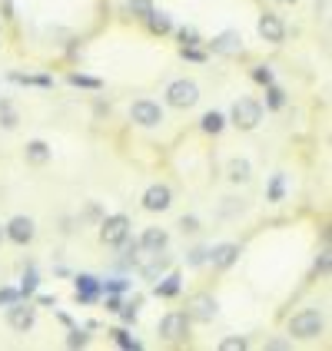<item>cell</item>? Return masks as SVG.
<instances>
[{
	"label": "cell",
	"instance_id": "1",
	"mask_svg": "<svg viewBox=\"0 0 332 351\" xmlns=\"http://www.w3.org/2000/svg\"><path fill=\"white\" fill-rule=\"evenodd\" d=\"M322 328H326V322H322V315L316 312V308H306V312L293 315V322H289V335H296V338H306V341L319 338V335H322Z\"/></svg>",
	"mask_w": 332,
	"mask_h": 351
},
{
	"label": "cell",
	"instance_id": "2",
	"mask_svg": "<svg viewBox=\"0 0 332 351\" xmlns=\"http://www.w3.org/2000/svg\"><path fill=\"white\" fill-rule=\"evenodd\" d=\"M196 99H199V86L193 80H173L166 86V103L176 110H190V106H196Z\"/></svg>",
	"mask_w": 332,
	"mask_h": 351
},
{
	"label": "cell",
	"instance_id": "3",
	"mask_svg": "<svg viewBox=\"0 0 332 351\" xmlns=\"http://www.w3.org/2000/svg\"><path fill=\"white\" fill-rule=\"evenodd\" d=\"M233 126L236 130H256L263 123V106L256 99H236L233 103Z\"/></svg>",
	"mask_w": 332,
	"mask_h": 351
},
{
	"label": "cell",
	"instance_id": "4",
	"mask_svg": "<svg viewBox=\"0 0 332 351\" xmlns=\"http://www.w3.org/2000/svg\"><path fill=\"white\" fill-rule=\"evenodd\" d=\"M126 235H130V219L123 213L107 215V219L100 222V239H103V245H120Z\"/></svg>",
	"mask_w": 332,
	"mask_h": 351
},
{
	"label": "cell",
	"instance_id": "5",
	"mask_svg": "<svg viewBox=\"0 0 332 351\" xmlns=\"http://www.w3.org/2000/svg\"><path fill=\"white\" fill-rule=\"evenodd\" d=\"M130 119H133L137 126L153 130V126L163 123V110H159V103H153V99H137V103L130 106Z\"/></svg>",
	"mask_w": 332,
	"mask_h": 351
},
{
	"label": "cell",
	"instance_id": "6",
	"mask_svg": "<svg viewBox=\"0 0 332 351\" xmlns=\"http://www.w3.org/2000/svg\"><path fill=\"white\" fill-rule=\"evenodd\" d=\"M159 335H163L166 341H183V338L190 335V315H183V312L163 315V322H159Z\"/></svg>",
	"mask_w": 332,
	"mask_h": 351
},
{
	"label": "cell",
	"instance_id": "7",
	"mask_svg": "<svg viewBox=\"0 0 332 351\" xmlns=\"http://www.w3.org/2000/svg\"><path fill=\"white\" fill-rule=\"evenodd\" d=\"M173 206V189L163 186V182H153L146 193H143V209L146 213H166Z\"/></svg>",
	"mask_w": 332,
	"mask_h": 351
},
{
	"label": "cell",
	"instance_id": "8",
	"mask_svg": "<svg viewBox=\"0 0 332 351\" xmlns=\"http://www.w3.org/2000/svg\"><path fill=\"white\" fill-rule=\"evenodd\" d=\"M3 235H7V239H14L17 245H27V242H34L37 226H34V219H30V215H14V219L3 226Z\"/></svg>",
	"mask_w": 332,
	"mask_h": 351
},
{
	"label": "cell",
	"instance_id": "9",
	"mask_svg": "<svg viewBox=\"0 0 332 351\" xmlns=\"http://www.w3.org/2000/svg\"><path fill=\"white\" fill-rule=\"evenodd\" d=\"M34 322H37V312H34L30 305L10 302V308H7V325H10L14 332H30V328H34Z\"/></svg>",
	"mask_w": 332,
	"mask_h": 351
},
{
	"label": "cell",
	"instance_id": "10",
	"mask_svg": "<svg viewBox=\"0 0 332 351\" xmlns=\"http://www.w3.org/2000/svg\"><path fill=\"white\" fill-rule=\"evenodd\" d=\"M259 37L266 43H283L286 40V23L276 17V14H263L259 17Z\"/></svg>",
	"mask_w": 332,
	"mask_h": 351
},
{
	"label": "cell",
	"instance_id": "11",
	"mask_svg": "<svg viewBox=\"0 0 332 351\" xmlns=\"http://www.w3.org/2000/svg\"><path fill=\"white\" fill-rule=\"evenodd\" d=\"M239 252H243V249H239L236 242H219V245H213V249H210V255H206V258L213 262L216 269H230L236 258H239Z\"/></svg>",
	"mask_w": 332,
	"mask_h": 351
},
{
	"label": "cell",
	"instance_id": "12",
	"mask_svg": "<svg viewBox=\"0 0 332 351\" xmlns=\"http://www.w3.org/2000/svg\"><path fill=\"white\" fill-rule=\"evenodd\" d=\"M166 245H170V235H166V229L150 226V229H143V235H140V249H146V252H163Z\"/></svg>",
	"mask_w": 332,
	"mask_h": 351
},
{
	"label": "cell",
	"instance_id": "13",
	"mask_svg": "<svg viewBox=\"0 0 332 351\" xmlns=\"http://www.w3.org/2000/svg\"><path fill=\"white\" fill-rule=\"evenodd\" d=\"M213 53H236V50H243V37H239V30H223L219 37H213Z\"/></svg>",
	"mask_w": 332,
	"mask_h": 351
},
{
	"label": "cell",
	"instance_id": "14",
	"mask_svg": "<svg viewBox=\"0 0 332 351\" xmlns=\"http://www.w3.org/2000/svg\"><path fill=\"white\" fill-rule=\"evenodd\" d=\"M190 308H193V318H199V322H210V318L219 312V302H216L213 295H196L193 302H190Z\"/></svg>",
	"mask_w": 332,
	"mask_h": 351
},
{
	"label": "cell",
	"instance_id": "15",
	"mask_svg": "<svg viewBox=\"0 0 332 351\" xmlns=\"http://www.w3.org/2000/svg\"><path fill=\"white\" fill-rule=\"evenodd\" d=\"M226 179H230V182H250V179H253V166H250V159H243V156L230 159V166H226Z\"/></svg>",
	"mask_w": 332,
	"mask_h": 351
},
{
	"label": "cell",
	"instance_id": "16",
	"mask_svg": "<svg viewBox=\"0 0 332 351\" xmlns=\"http://www.w3.org/2000/svg\"><path fill=\"white\" fill-rule=\"evenodd\" d=\"M50 146L43 143V139H34V143H27V162H34V166H43V162H50Z\"/></svg>",
	"mask_w": 332,
	"mask_h": 351
},
{
	"label": "cell",
	"instance_id": "17",
	"mask_svg": "<svg viewBox=\"0 0 332 351\" xmlns=\"http://www.w3.org/2000/svg\"><path fill=\"white\" fill-rule=\"evenodd\" d=\"M146 23H150L153 34H170V30H173V20H170V14H163V10H150Z\"/></svg>",
	"mask_w": 332,
	"mask_h": 351
},
{
	"label": "cell",
	"instance_id": "18",
	"mask_svg": "<svg viewBox=\"0 0 332 351\" xmlns=\"http://www.w3.org/2000/svg\"><path fill=\"white\" fill-rule=\"evenodd\" d=\"M17 123H20V117H17V110H14V103L10 99H0V126L3 130H17Z\"/></svg>",
	"mask_w": 332,
	"mask_h": 351
},
{
	"label": "cell",
	"instance_id": "19",
	"mask_svg": "<svg viewBox=\"0 0 332 351\" xmlns=\"http://www.w3.org/2000/svg\"><path fill=\"white\" fill-rule=\"evenodd\" d=\"M166 265H170V258H166L163 252H153V262H150V265H143L140 272H143V278H157V275L163 272Z\"/></svg>",
	"mask_w": 332,
	"mask_h": 351
},
{
	"label": "cell",
	"instance_id": "20",
	"mask_svg": "<svg viewBox=\"0 0 332 351\" xmlns=\"http://www.w3.org/2000/svg\"><path fill=\"white\" fill-rule=\"evenodd\" d=\"M77 295H83V302H90V298L97 295V278L80 275V278H77Z\"/></svg>",
	"mask_w": 332,
	"mask_h": 351
},
{
	"label": "cell",
	"instance_id": "21",
	"mask_svg": "<svg viewBox=\"0 0 332 351\" xmlns=\"http://www.w3.org/2000/svg\"><path fill=\"white\" fill-rule=\"evenodd\" d=\"M176 292H179V275H166L157 285V295H163V298H170V295H176Z\"/></svg>",
	"mask_w": 332,
	"mask_h": 351
},
{
	"label": "cell",
	"instance_id": "22",
	"mask_svg": "<svg viewBox=\"0 0 332 351\" xmlns=\"http://www.w3.org/2000/svg\"><path fill=\"white\" fill-rule=\"evenodd\" d=\"M223 126H226V119L219 117V113H206V117H203V130H206V133H219V130H223Z\"/></svg>",
	"mask_w": 332,
	"mask_h": 351
},
{
	"label": "cell",
	"instance_id": "23",
	"mask_svg": "<svg viewBox=\"0 0 332 351\" xmlns=\"http://www.w3.org/2000/svg\"><path fill=\"white\" fill-rule=\"evenodd\" d=\"M130 10L137 14V17H150V10H153V0H130Z\"/></svg>",
	"mask_w": 332,
	"mask_h": 351
},
{
	"label": "cell",
	"instance_id": "24",
	"mask_svg": "<svg viewBox=\"0 0 332 351\" xmlns=\"http://www.w3.org/2000/svg\"><path fill=\"white\" fill-rule=\"evenodd\" d=\"M253 80L256 83H263V86H269V83H273V66H256Z\"/></svg>",
	"mask_w": 332,
	"mask_h": 351
},
{
	"label": "cell",
	"instance_id": "25",
	"mask_svg": "<svg viewBox=\"0 0 332 351\" xmlns=\"http://www.w3.org/2000/svg\"><path fill=\"white\" fill-rule=\"evenodd\" d=\"M269 106H273V110L286 106V93H283L279 86H273V83H269Z\"/></svg>",
	"mask_w": 332,
	"mask_h": 351
},
{
	"label": "cell",
	"instance_id": "26",
	"mask_svg": "<svg viewBox=\"0 0 332 351\" xmlns=\"http://www.w3.org/2000/svg\"><path fill=\"white\" fill-rule=\"evenodd\" d=\"M219 348L223 351H243L246 348V338H223V341H219Z\"/></svg>",
	"mask_w": 332,
	"mask_h": 351
},
{
	"label": "cell",
	"instance_id": "27",
	"mask_svg": "<svg viewBox=\"0 0 332 351\" xmlns=\"http://www.w3.org/2000/svg\"><path fill=\"white\" fill-rule=\"evenodd\" d=\"M283 199V176H273V186H269V202Z\"/></svg>",
	"mask_w": 332,
	"mask_h": 351
},
{
	"label": "cell",
	"instance_id": "28",
	"mask_svg": "<svg viewBox=\"0 0 332 351\" xmlns=\"http://www.w3.org/2000/svg\"><path fill=\"white\" fill-rule=\"evenodd\" d=\"M179 40H183V47H196V30L193 27H183V30H179Z\"/></svg>",
	"mask_w": 332,
	"mask_h": 351
},
{
	"label": "cell",
	"instance_id": "29",
	"mask_svg": "<svg viewBox=\"0 0 332 351\" xmlns=\"http://www.w3.org/2000/svg\"><path fill=\"white\" fill-rule=\"evenodd\" d=\"M206 249H193V252H190V265H203V262H206Z\"/></svg>",
	"mask_w": 332,
	"mask_h": 351
},
{
	"label": "cell",
	"instance_id": "30",
	"mask_svg": "<svg viewBox=\"0 0 332 351\" xmlns=\"http://www.w3.org/2000/svg\"><path fill=\"white\" fill-rule=\"evenodd\" d=\"M113 335H117V341L123 345V348H140V345H137V341H133V338H130L126 332H113Z\"/></svg>",
	"mask_w": 332,
	"mask_h": 351
},
{
	"label": "cell",
	"instance_id": "31",
	"mask_svg": "<svg viewBox=\"0 0 332 351\" xmlns=\"http://www.w3.org/2000/svg\"><path fill=\"white\" fill-rule=\"evenodd\" d=\"M179 226H183V232H196V226H199V222H196L193 215H183V219H179Z\"/></svg>",
	"mask_w": 332,
	"mask_h": 351
},
{
	"label": "cell",
	"instance_id": "32",
	"mask_svg": "<svg viewBox=\"0 0 332 351\" xmlns=\"http://www.w3.org/2000/svg\"><path fill=\"white\" fill-rule=\"evenodd\" d=\"M70 83H77V86H100V80H87V77H70Z\"/></svg>",
	"mask_w": 332,
	"mask_h": 351
},
{
	"label": "cell",
	"instance_id": "33",
	"mask_svg": "<svg viewBox=\"0 0 332 351\" xmlns=\"http://www.w3.org/2000/svg\"><path fill=\"white\" fill-rule=\"evenodd\" d=\"M0 302H3V305H10V302H17V292H0Z\"/></svg>",
	"mask_w": 332,
	"mask_h": 351
},
{
	"label": "cell",
	"instance_id": "34",
	"mask_svg": "<svg viewBox=\"0 0 332 351\" xmlns=\"http://www.w3.org/2000/svg\"><path fill=\"white\" fill-rule=\"evenodd\" d=\"M279 3H293V0H279Z\"/></svg>",
	"mask_w": 332,
	"mask_h": 351
},
{
	"label": "cell",
	"instance_id": "35",
	"mask_svg": "<svg viewBox=\"0 0 332 351\" xmlns=\"http://www.w3.org/2000/svg\"><path fill=\"white\" fill-rule=\"evenodd\" d=\"M0 239H3V226H0Z\"/></svg>",
	"mask_w": 332,
	"mask_h": 351
}]
</instances>
